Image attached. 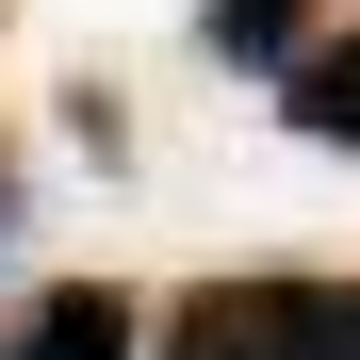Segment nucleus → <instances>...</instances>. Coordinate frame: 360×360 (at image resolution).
I'll list each match as a JSON object with an SVG mask.
<instances>
[{
    "mask_svg": "<svg viewBox=\"0 0 360 360\" xmlns=\"http://www.w3.org/2000/svg\"><path fill=\"white\" fill-rule=\"evenodd\" d=\"M278 98H295V131H311V148H360V33H328Z\"/></svg>",
    "mask_w": 360,
    "mask_h": 360,
    "instance_id": "4",
    "label": "nucleus"
},
{
    "mask_svg": "<svg viewBox=\"0 0 360 360\" xmlns=\"http://www.w3.org/2000/svg\"><path fill=\"white\" fill-rule=\"evenodd\" d=\"M197 49H213V66H311V0H197Z\"/></svg>",
    "mask_w": 360,
    "mask_h": 360,
    "instance_id": "3",
    "label": "nucleus"
},
{
    "mask_svg": "<svg viewBox=\"0 0 360 360\" xmlns=\"http://www.w3.org/2000/svg\"><path fill=\"white\" fill-rule=\"evenodd\" d=\"M164 360H360V278H197L164 295Z\"/></svg>",
    "mask_w": 360,
    "mask_h": 360,
    "instance_id": "1",
    "label": "nucleus"
},
{
    "mask_svg": "<svg viewBox=\"0 0 360 360\" xmlns=\"http://www.w3.org/2000/svg\"><path fill=\"white\" fill-rule=\"evenodd\" d=\"M131 344H148V311L115 278H49L17 328H0V360H131Z\"/></svg>",
    "mask_w": 360,
    "mask_h": 360,
    "instance_id": "2",
    "label": "nucleus"
}]
</instances>
